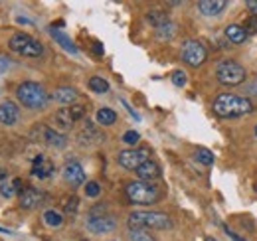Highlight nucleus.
I'll return each instance as SVG.
<instances>
[{
	"instance_id": "4468645a",
	"label": "nucleus",
	"mask_w": 257,
	"mask_h": 241,
	"mask_svg": "<svg viewBox=\"0 0 257 241\" xmlns=\"http://www.w3.org/2000/svg\"><path fill=\"white\" fill-rule=\"evenodd\" d=\"M18 204H20V208H24V210H34V208H38V206L42 204V192L32 188V186L24 188V190L18 194Z\"/></svg>"
},
{
	"instance_id": "cd10ccee",
	"label": "nucleus",
	"mask_w": 257,
	"mask_h": 241,
	"mask_svg": "<svg viewBox=\"0 0 257 241\" xmlns=\"http://www.w3.org/2000/svg\"><path fill=\"white\" fill-rule=\"evenodd\" d=\"M128 241H157L147 229H128Z\"/></svg>"
},
{
	"instance_id": "423d86ee",
	"label": "nucleus",
	"mask_w": 257,
	"mask_h": 241,
	"mask_svg": "<svg viewBox=\"0 0 257 241\" xmlns=\"http://www.w3.org/2000/svg\"><path fill=\"white\" fill-rule=\"evenodd\" d=\"M216 77H218L220 83L233 87V85L243 83L245 77H247V73H245L243 65H239L237 61L225 60V61H220V63L216 65Z\"/></svg>"
},
{
	"instance_id": "7ed1b4c3",
	"label": "nucleus",
	"mask_w": 257,
	"mask_h": 241,
	"mask_svg": "<svg viewBox=\"0 0 257 241\" xmlns=\"http://www.w3.org/2000/svg\"><path fill=\"white\" fill-rule=\"evenodd\" d=\"M16 99L26 107V109H32V111H38V109H44L48 105V93L46 89L36 83V81H24L16 87Z\"/></svg>"
},
{
	"instance_id": "c756f323",
	"label": "nucleus",
	"mask_w": 257,
	"mask_h": 241,
	"mask_svg": "<svg viewBox=\"0 0 257 241\" xmlns=\"http://www.w3.org/2000/svg\"><path fill=\"white\" fill-rule=\"evenodd\" d=\"M77 206H79V200L75 196H69V198H65L64 202V211L67 215H73L77 211Z\"/></svg>"
},
{
	"instance_id": "393cba45",
	"label": "nucleus",
	"mask_w": 257,
	"mask_h": 241,
	"mask_svg": "<svg viewBox=\"0 0 257 241\" xmlns=\"http://www.w3.org/2000/svg\"><path fill=\"white\" fill-rule=\"evenodd\" d=\"M157 38L161 40V42H168V40H172L174 38V34H176V26L172 24V22H166V24H162L161 28H157Z\"/></svg>"
},
{
	"instance_id": "39448f33",
	"label": "nucleus",
	"mask_w": 257,
	"mask_h": 241,
	"mask_svg": "<svg viewBox=\"0 0 257 241\" xmlns=\"http://www.w3.org/2000/svg\"><path fill=\"white\" fill-rule=\"evenodd\" d=\"M8 48L20 56H26V58H40L44 54V46L24 32H18L14 34L10 40H8Z\"/></svg>"
},
{
	"instance_id": "5701e85b",
	"label": "nucleus",
	"mask_w": 257,
	"mask_h": 241,
	"mask_svg": "<svg viewBox=\"0 0 257 241\" xmlns=\"http://www.w3.org/2000/svg\"><path fill=\"white\" fill-rule=\"evenodd\" d=\"M95 120L99 125H105V127H109V125H113L115 120H117V113L113 111V109H99L95 115Z\"/></svg>"
},
{
	"instance_id": "c85d7f7f",
	"label": "nucleus",
	"mask_w": 257,
	"mask_h": 241,
	"mask_svg": "<svg viewBox=\"0 0 257 241\" xmlns=\"http://www.w3.org/2000/svg\"><path fill=\"white\" fill-rule=\"evenodd\" d=\"M194 158H196L200 164H206V166H210V164L214 162V154L208 151V149H198V151L194 152Z\"/></svg>"
},
{
	"instance_id": "c9c22d12",
	"label": "nucleus",
	"mask_w": 257,
	"mask_h": 241,
	"mask_svg": "<svg viewBox=\"0 0 257 241\" xmlns=\"http://www.w3.org/2000/svg\"><path fill=\"white\" fill-rule=\"evenodd\" d=\"M247 93L253 95V97H257V81H251V83L247 85Z\"/></svg>"
},
{
	"instance_id": "e433bc0d",
	"label": "nucleus",
	"mask_w": 257,
	"mask_h": 241,
	"mask_svg": "<svg viewBox=\"0 0 257 241\" xmlns=\"http://www.w3.org/2000/svg\"><path fill=\"white\" fill-rule=\"evenodd\" d=\"M93 52H95V54H99V56L103 54V46H101L99 42H95V44H93Z\"/></svg>"
},
{
	"instance_id": "a211bd4d",
	"label": "nucleus",
	"mask_w": 257,
	"mask_h": 241,
	"mask_svg": "<svg viewBox=\"0 0 257 241\" xmlns=\"http://www.w3.org/2000/svg\"><path fill=\"white\" fill-rule=\"evenodd\" d=\"M225 6H227L225 0H200L198 2V10L204 16H218Z\"/></svg>"
},
{
	"instance_id": "a19ab883",
	"label": "nucleus",
	"mask_w": 257,
	"mask_h": 241,
	"mask_svg": "<svg viewBox=\"0 0 257 241\" xmlns=\"http://www.w3.org/2000/svg\"><path fill=\"white\" fill-rule=\"evenodd\" d=\"M255 137H257V127H255Z\"/></svg>"
},
{
	"instance_id": "ddd939ff",
	"label": "nucleus",
	"mask_w": 257,
	"mask_h": 241,
	"mask_svg": "<svg viewBox=\"0 0 257 241\" xmlns=\"http://www.w3.org/2000/svg\"><path fill=\"white\" fill-rule=\"evenodd\" d=\"M54 170H56V166H54V162L50 160V158H46L44 154H40V156H36V160H34L32 164V176L36 178H40V180H46V178H50L52 174H54Z\"/></svg>"
},
{
	"instance_id": "58836bf2",
	"label": "nucleus",
	"mask_w": 257,
	"mask_h": 241,
	"mask_svg": "<svg viewBox=\"0 0 257 241\" xmlns=\"http://www.w3.org/2000/svg\"><path fill=\"white\" fill-rule=\"evenodd\" d=\"M4 176H6V170H2V168H0V180H2Z\"/></svg>"
},
{
	"instance_id": "aec40b11",
	"label": "nucleus",
	"mask_w": 257,
	"mask_h": 241,
	"mask_svg": "<svg viewBox=\"0 0 257 241\" xmlns=\"http://www.w3.org/2000/svg\"><path fill=\"white\" fill-rule=\"evenodd\" d=\"M24 188H22V180L20 178H14L12 182H2L0 184V194L4 196V198H12V196H16V194H20Z\"/></svg>"
},
{
	"instance_id": "ea45409f",
	"label": "nucleus",
	"mask_w": 257,
	"mask_h": 241,
	"mask_svg": "<svg viewBox=\"0 0 257 241\" xmlns=\"http://www.w3.org/2000/svg\"><path fill=\"white\" fill-rule=\"evenodd\" d=\"M206 241H218V239H214V237H208Z\"/></svg>"
},
{
	"instance_id": "f03ea898",
	"label": "nucleus",
	"mask_w": 257,
	"mask_h": 241,
	"mask_svg": "<svg viewBox=\"0 0 257 241\" xmlns=\"http://www.w3.org/2000/svg\"><path fill=\"white\" fill-rule=\"evenodd\" d=\"M127 225L128 229H168L172 219L162 211H131Z\"/></svg>"
},
{
	"instance_id": "20e7f679",
	"label": "nucleus",
	"mask_w": 257,
	"mask_h": 241,
	"mask_svg": "<svg viewBox=\"0 0 257 241\" xmlns=\"http://www.w3.org/2000/svg\"><path fill=\"white\" fill-rule=\"evenodd\" d=\"M125 194H127L128 202L139 204V206H153L161 198V192L155 184H149V182L143 180L128 182L127 188H125Z\"/></svg>"
},
{
	"instance_id": "412c9836",
	"label": "nucleus",
	"mask_w": 257,
	"mask_h": 241,
	"mask_svg": "<svg viewBox=\"0 0 257 241\" xmlns=\"http://www.w3.org/2000/svg\"><path fill=\"white\" fill-rule=\"evenodd\" d=\"M50 34H52V38L64 48L65 52H69V54H77V48H75V44L65 36L64 32H60V30H56V28H50Z\"/></svg>"
},
{
	"instance_id": "6ab92c4d",
	"label": "nucleus",
	"mask_w": 257,
	"mask_h": 241,
	"mask_svg": "<svg viewBox=\"0 0 257 241\" xmlns=\"http://www.w3.org/2000/svg\"><path fill=\"white\" fill-rule=\"evenodd\" d=\"M52 97H54V101H58L60 105L69 107L71 103H75V99H77V91L73 89V87H69V85H62V87H58V89L52 93Z\"/></svg>"
},
{
	"instance_id": "f704fd0d",
	"label": "nucleus",
	"mask_w": 257,
	"mask_h": 241,
	"mask_svg": "<svg viewBox=\"0 0 257 241\" xmlns=\"http://www.w3.org/2000/svg\"><path fill=\"white\" fill-rule=\"evenodd\" d=\"M245 6L253 12V16H257V0H247V2H245Z\"/></svg>"
},
{
	"instance_id": "f257e3e1",
	"label": "nucleus",
	"mask_w": 257,
	"mask_h": 241,
	"mask_svg": "<svg viewBox=\"0 0 257 241\" xmlns=\"http://www.w3.org/2000/svg\"><path fill=\"white\" fill-rule=\"evenodd\" d=\"M253 111V105L247 97H239L233 93H222L214 101V113L222 119H233V117H243Z\"/></svg>"
},
{
	"instance_id": "7c9ffc66",
	"label": "nucleus",
	"mask_w": 257,
	"mask_h": 241,
	"mask_svg": "<svg viewBox=\"0 0 257 241\" xmlns=\"http://www.w3.org/2000/svg\"><path fill=\"white\" fill-rule=\"evenodd\" d=\"M243 30L247 36H251V34H257V16H247L245 18V22H243Z\"/></svg>"
},
{
	"instance_id": "0eeeda50",
	"label": "nucleus",
	"mask_w": 257,
	"mask_h": 241,
	"mask_svg": "<svg viewBox=\"0 0 257 241\" xmlns=\"http://www.w3.org/2000/svg\"><path fill=\"white\" fill-rule=\"evenodd\" d=\"M180 58H182L184 63H188L190 67H200L204 61L208 60V52H206V48L198 40H186L182 44Z\"/></svg>"
},
{
	"instance_id": "a878e982",
	"label": "nucleus",
	"mask_w": 257,
	"mask_h": 241,
	"mask_svg": "<svg viewBox=\"0 0 257 241\" xmlns=\"http://www.w3.org/2000/svg\"><path fill=\"white\" fill-rule=\"evenodd\" d=\"M147 20H149V22L155 26V30H157V28H161L162 24L168 22V16H166L164 12H161V10H153V12L147 14Z\"/></svg>"
},
{
	"instance_id": "72a5a7b5",
	"label": "nucleus",
	"mask_w": 257,
	"mask_h": 241,
	"mask_svg": "<svg viewBox=\"0 0 257 241\" xmlns=\"http://www.w3.org/2000/svg\"><path fill=\"white\" fill-rule=\"evenodd\" d=\"M139 139H141V135H139L137 131H127L125 137H123V143H127V145H137Z\"/></svg>"
},
{
	"instance_id": "dca6fc26",
	"label": "nucleus",
	"mask_w": 257,
	"mask_h": 241,
	"mask_svg": "<svg viewBox=\"0 0 257 241\" xmlns=\"http://www.w3.org/2000/svg\"><path fill=\"white\" fill-rule=\"evenodd\" d=\"M101 141H103V135L97 131L95 125L89 123V120H85L83 129L79 131V143L81 145H99Z\"/></svg>"
},
{
	"instance_id": "f8f14e48",
	"label": "nucleus",
	"mask_w": 257,
	"mask_h": 241,
	"mask_svg": "<svg viewBox=\"0 0 257 241\" xmlns=\"http://www.w3.org/2000/svg\"><path fill=\"white\" fill-rule=\"evenodd\" d=\"M64 180L69 184V186H73V188H79L81 184H85V172H83V168H81V164L79 162H67L64 166Z\"/></svg>"
},
{
	"instance_id": "9d476101",
	"label": "nucleus",
	"mask_w": 257,
	"mask_h": 241,
	"mask_svg": "<svg viewBox=\"0 0 257 241\" xmlns=\"http://www.w3.org/2000/svg\"><path fill=\"white\" fill-rule=\"evenodd\" d=\"M151 151L149 149H127V151H121L117 156V162L125 168V170H137L141 164H145L149 158Z\"/></svg>"
},
{
	"instance_id": "4c0bfd02",
	"label": "nucleus",
	"mask_w": 257,
	"mask_h": 241,
	"mask_svg": "<svg viewBox=\"0 0 257 241\" xmlns=\"http://www.w3.org/2000/svg\"><path fill=\"white\" fill-rule=\"evenodd\" d=\"M224 229H225V233H227V235H229V237H231L233 241H243L241 237H237L235 233H231V229H227V227H224Z\"/></svg>"
},
{
	"instance_id": "4be33fe9",
	"label": "nucleus",
	"mask_w": 257,
	"mask_h": 241,
	"mask_svg": "<svg viewBox=\"0 0 257 241\" xmlns=\"http://www.w3.org/2000/svg\"><path fill=\"white\" fill-rule=\"evenodd\" d=\"M225 38H227L231 44H243L245 38H247V34H245V30H243L241 26H237V24H229V26L225 28Z\"/></svg>"
},
{
	"instance_id": "2f4dec72",
	"label": "nucleus",
	"mask_w": 257,
	"mask_h": 241,
	"mask_svg": "<svg viewBox=\"0 0 257 241\" xmlns=\"http://www.w3.org/2000/svg\"><path fill=\"white\" fill-rule=\"evenodd\" d=\"M99 192H101V186H99L97 182H87V184H85V194H87L89 198L99 196Z\"/></svg>"
},
{
	"instance_id": "2eb2a0df",
	"label": "nucleus",
	"mask_w": 257,
	"mask_h": 241,
	"mask_svg": "<svg viewBox=\"0 0 257 241\" xmlns=\"http://www.w3.org/2000/svg\"><path fill=\"white\" fill-rule=\"evenodd\" d=\"M18 119H20V109H18V105H14L12 101L0 103V125L12 127V125L18 123Z\"/></svg>"
},
{
	"instance_id": "6e6552de",
	"label": "nucleus",
	"mask_w": 257,
	"mask_h": 241,
	"mask_svg": "<svg viewBox=\"0 0 257 241\" xmlns=\"http://www.w3.org/2000/svg\"><path fill=\"white\" fill-rule=\"evenodd\" d=\"M85 115V107L83 105H69V107H62L56 111L54 120L62 131H69L73 127L75 120H81Z\"/></svg>"
},
{
	"instance_id": "1a4fd4ad",
	"label": "nucleus",
	"mask_w": 257,
	"mask_h": 241,
	"mask_svg": "<svg viewBox=\"0 0 257 241\" xmlns=\"http://www.w3.org/2000/svg\"><path fill=\"white\" fill-rule=\"evenodd\" d=\"M32 139L52 147V149H64L65 147V137L60 135L58 131H54L48 125H36L32 129Z\"/></svg>"
},
{
	"instance_id": "9b49d317",
	"label": "nucleus",
	"mask_w": 257,
	"mask_h": 241,
	"mask_svg": "<svg viewBox=\"0 0 257 241\" xmlns=\"http://www.w3.org/2000/svg\"><path fill=\"white\" fill-rule=\"evenodd\" d=\"M85 225L93 233H109V231H113L117 227V221L113 217H109V215H89Z\"/></svg>"
},
{
	"instance_id": "473e14b6",
	"label": "nucleus",
	"mask_w": 257,
	"mask_h": 241,
	"mask_svg": "<svg viewBox=\"0 0 257 241\" xmlns=\"http://www.w3.org/2000/svg\"><path fill=\"white\" fill-rule=\"evenodd\" d=\"M172 83H174L176 87H184V85H186V75H184V71H174V73H172Z\"/></svg>"
},
{
	"instance_id": "b1692460",
	"label": "nucleus",
	"mask_w": 257,
	"mask_h": 241,
	"mask_svg": "<svg viewBox=\"0 0 257 241\" xmlns=\"http://www.w3.org/2000/svg\"><path fill=\"white\" fill-rule=\"evenodd\" d=\"M42 217H44V221H46L50 227H60V225L64 223V215L56 210H46Z\"/></svg>"
},
{
	"instance_id": "f3484780",
	"label": "nucleus",
	"mask_w": 257,
	"mask_h": 241,
	"mask_svg": "<svg viewBox=\"0 0 257 241\" xmlns=\"http://www.w3.org/2000/svg\"><path fill=\"white\" fill-rule=\"evenodd\" d=\"M135 172H137L139 180H143V182H153V180H157V178H161V168H159V164L153 162V160H147V162L141 164Z\"/></svg>"
},
{
	"instance_id": "bb28decb",
	"label": "nucleus",
	"mask_w": 257,
	"mask_h": 241,
	"mask_svg": "<svg viewBox=\"0 0 257 241\" xmlns=\"http://www.w3.org/2000/svg\"><path fill=\"white\" fill-rule=\"evenodd\" d=\"M87 85H89V89L95 91V93H107V91H109V83H107L103 77H97V75L89 79Z\"/></svg>"
}]
</instances>
